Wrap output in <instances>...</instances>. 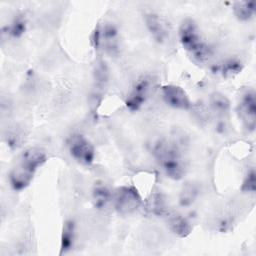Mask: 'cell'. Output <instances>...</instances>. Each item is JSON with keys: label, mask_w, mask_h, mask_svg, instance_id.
<instances>
[{"label": "cell", "mask_w": 256, "mask_h": 256, "mask_svg": "<svg viewBox=\"0 0 256 256\" xmlns=\"http://www.w3.org/2000/svg\"><path fill=\"white\" fill-rule=\"evenodd\" d=\"M233 13L240 21H249L255 15V4L253 1H237L233 4Z\"/></svg>", "instance_id": "cell-16"}, {"label": "cell", "mask_w": 256, "mask_h": 256, "mask_svg": "<svg viewBox=\"0 0 256 256\" xmlns=\"http://www.w3.org/2000/svg\"><path fill=\"white\" fill-rule=\"evenodd\" d=\"M97 45L107 54L114 56L120 50V34L112 23H105L96 32Z\"/></svg>", "instance_id": "cell-8"}, {"label": "cell", "mask_w": 256, "mask_h": 256, "mask_svg": "<svg viewBox=\"0 0 256 256\" xmlns=\"http://www.w3.org/2000/svg\"><path fill=\"white\" fill-rule=\"evenodd\" d=\"M7 36L11 38H20L27 30V20L24 15H17L13 18L11 23L5 27Z\"/></svg>", "instance_id": "cell-17"}, {"label": "cell", "mask_w": 256, "mask_h": 256, "mask_svg": "<svg viewBox=\"0 0 256 256\" xmlns=\"http://www.w3.org/2000/svg\"><path fill=\"white\" fill-rule=\"evenodd\" d=\"M148 210L156 216L167 215L168 211L166 202L161 194H155L151 197V199L148 202Z\"/></svg>", "instance_id": "cell-19"}, {"label": "cell", "mask_w": 256, "mask_h": 256, "mask_svg": "<svg viewBox=\"0 0 256 256\" xmlns=\"http://www.w3.org/2000/svg\"><path fill=\"white\" fill-rule=\"evenodd\" d=\"M241 191L243 193L248 194H254L256 191V172L254 168H250L242 181L241 185Z\"/></svg>", "instance_id": "cell-20"}, {"label": "cell", "mask_w": 256, "mask_h": 256, "mask_svg": "<svg viewBox=\"0 0 256 256\" xmlns=\"http://www.w3.org/2000/svg\"><path fill=\"white\" fill-rule=\"evenodd\" d=\"M197 196H198V190L196 186L193 185L192 183H188L182 188L180 192L179 203L183 207H188L193 204Z\"/></svg>", "instance_id": "cell-18"}, {"label": "cell", "mask_w": 256, "mask_h": 256, "mask_svg": "<svg viewBox=\"0 0 256 256\" xmlns=\"http://www.w3.org/2000/svg\"><path fill=\"white\" fill-rule=\"evenodd\" d=\"M161 95L164 103L173 109L186 111L192 106V101L189 95L182 87L178 85H163L161 87Z\"/></svg>", "instance_id": "cell-9"}, {"label": "cell", "mask_w": 256, "mask_h": 256, "mask_svg": "<svg viewBox=\"0 0 256 256\" xmlns=\"http://www.w3.org/2000/svg\"><path fill=\"white\" fill-rule=\"evenodd\" d=\"M76 238V229L75 223L72 220L65 221L62 227L61 241H60V254H64L72 250L74 247Z\"/></svg>", "instance_id": "cell-14"}, {"label": "cell", "mask_w": 256, "mask_h": 256, "mask_svg": "<svg viewBox=\"0 0 256 256\" xmlns=\"http://www.w3.org/2000/svg\"><path fill=\"white\" fill-rule=\"evenodd\" d=\"M47 161V153L39 147L25 149L8 174V180L14 191L26 189L34 179L36 172Z\"/></svg>", "instance_id": "cell-1"}, {"label": "cell", "mask_w": 256, "mask_h": 256, "mask_svg": "<svg viewBox=\"0 0 256 256\" xmlns=\"http://www.w3.org/2000/svg\"><path fill=\"white\" fill-rule=\"evenodd\" d=\"M152 155L165 175L172 180H180L186 174V162L178 145L166 139L156 141Z\"/></svg>", "instance_id": "cell-2"}, {"label": "cell", "mask_w": 256, "mask_h": 256, "mask_svg": "<svg viewBox=\"0 0 256 256\" xmlns=\"http://www.w3.org/2000/svg\"><path fill=\"white\" fill-rule=\"evenodd\" d=\"M209 106L213 113L217 116L225 117L229 114L231 103L228 97L221 92H213L209 97Z\"/></svg>", "instance_id": "cell-13"}, {"label": "cell", "mask_w": 256, "mask_h": 256, "mask_svg": "<svg viewBox=\"0 0 256 256\" xmlns=\"http://www.w3.org/2000/svg\"><path fill=\"white\" fill-rule=\"evenodd\" d=\"M112 205L117 213L129 215L142 205V198L134 186L123 185L113 191Z\"/></svg>", "instance_id": "cell-4"}, {"label": "cell", "mask_w": 256, "mask_h": 256, "mask_svg": "<svg viewBox=\"0 0 256 256\" xmlns=\"http://www.w3.org/2000/svg\"><path fill=\"white\" fill-rule=\"evenodd\" d=\"M113 192L103 185L96 184L92 190V202L96 209L105 210L110 204H112Z\"/></svg>", "instance_id": "cell-12"}, {"label": "cell", "mask_w": 256, "mask_h": 256, "mask_svg": "<svg viewBox=\"0 0 256 256\" xmlns=\"http://www.w3.org/2000/svg\"><path fill=\"white\" fill-rule=\"evenodd\" d=\"M67 148L70 156L79 164L90 165L95 159V148L90 140L80 133L69 136Z\"/></svg>", "instance_id": "cell-5"}, {"label": "cell", "mask_w": 256, "mask_h": 256, "mask_svg": "<svg viewBox=\"0 0 256 256\" xmlns=\"http://www.w3.org/2000/svg\"><path fill=\"white\" fill-rule=\"evenodd\" d=\"M145 26L151 37L157 43H165L169 38V27L166 20L156 12H148L144 15Z\"/></svg>", "instance_id": "cell-10"}, {"label": "cell", "mask_w": 256, "mask_h": 256, "mask_svg": "<svg viewBox=\"0 0 256 256\" xmlns=\"http://www.w3.org/2000/svg\"><path fill=\"white\" fill-rule=\"evenodd\" d=\"M241 69H242L241 62L237 59L230 58L215 65L213 72H215L216 74L224 78H230L237 75L241 71Z\"/></svg>", "instance_id": "cell-15"}, {"label": "cell", "mask_w": 256, "mask_h": 256, "mask_svg": "<svg viewBox=\"0 0 256 256\" xmlns=\"http://www.w3.org/2000/svg\"><path fill=\"white\" fill-rule=\"evenodd\" d=\"M239 118L248 132H254L256 127V97L253 89L244 92L237 106Z\"/></svg>", "instance_id": "cell-7"}, {"label": "cell", "mask_w": 256, "mask_h": 256, "mask_svg": "<svg viewBox=\"0 0 256 256\" xmlns=\"http://www.w3.org/2000/svg\"><path fill=\"white\" fill-rule=\"evenodd\" d=\"M167 223L169 229L178 237H186L192 231L191 223L178 213H167Z\"/></svg>", "instance_id": "cell-11"}, {"label": "cell", "mask_w": 256, "mask_h": 256, "mask_svg": "<svg viewBox=\"0 0 256 256\" xmlns=\"http://www.w3.org/2000/svg\"><path fill=\"white\" fill-rule=\"evenodd\" d=\"M178 37L182 47L197 61L204 62L211 56V48L204 41L201 31L193 19L186 18L181 22Z\"/></svg>", "instance_id": "cell-3"}, {"label": "cell", "mask_w": 256, "mask_h": 256, "mask_svg": "<svg viewBox=\"0 0 256 256\" xmlns=\"http://www.w3.org/2000/svg\"><path fill=\"white\" fill-rule=\"evenodd\" d=\"M154 88V81L150 76H142L133 84L127 95L125 104L130 111L139 110L150 98Z\"/></svg>", "instance_id": "cell-6"}]
</instances>
